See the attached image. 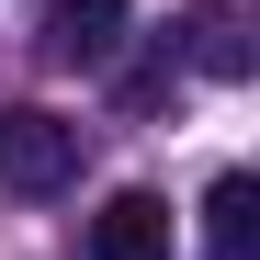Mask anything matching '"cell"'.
Returning <instances> with one entry per match:
<instances>
[{"label":"cell","mask_w":260,"mask_h":260,"mask_svg":"<svg viewBox=\"0 0 260 260\" xmlns=\"http://www.w3.org/2000/svg\"><path fill=\"white\" fill-rule=\"evenodd\" d=\"M79 170V124L46 113V102H0V181L12 192H57Z\"/></svg>","instance_id":"1"},{"label":"cell","mask_w":260,"mask_h":260,"mask_svg":"<svg viewBox=\"0 0 260 260\" xmlns=\"http://www.w3.org/2000/svg\"><path fill=\"white\" fill-rule=\"evenodd\" d=\"M113 46H124V0H46V57L113 68Z\"/></svg>","instance_id":"2"},{"label":"cell","mask_w":260,"mask_h":260,"mask_svg":"<svg viewBox=\"0 0 260 260\" xmlns=\"http://www.w3.org/2000/svg\"><path fill=\"white\" fill-rule=\"evenodd\" d=\"M91 260H170V204L158 192H113L91 215Z\"/></svg>","instance_id":"3"},{"label":"cell","mask_w":260,"mask_h":260,"mask_svg":"<svg viewBox=\"0 0 260 260\" xmlns=\"http://www.w3.org/2000/svg\"><path fill=\"white\" fill-rule=\"evenodd\" d=\"M204 238H215V260H249V238H260V181L249 170H226L204 192Z\"/></svg>","instance_id":"4"},{"label":"cell","mask_w":260,"mask_h":260,"mask_svg":"<svg viewBox=\"0 0 260 260\" xmlns=\"http://www.w3.org/2000/svg\"><path fill=\"white\" fill-rule=\"evenodd\" d=\"M192 68H204V79H249V34H238V12H204V23H192Z\"/></svg>","instance_id":"5"}]
</instances>
